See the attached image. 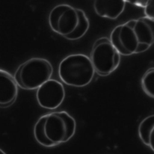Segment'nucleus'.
I'll use <instances>...</instances> for the list:
<instances>
[{"instance_id":"nucleus-13","label":"nucleus","mask_w":154,"mask_h":154,"mask_svg":"<svg viewBox=\"0 0 154 154\" xmlns=\"http://www.w3.org/2000/svg\"><path fill=\"white\" fill-rule=\"evenodd\" d=\"M145 16L154 20V0L148 1L146 7L144 8Z\"/></svg>"},{"instance_id":"nucleus-3","label":"nucleus","mask_w":154,"mask_h":154,"mask_svg":"<svg viewBox=\"0 0 154 154\" xmlns=\"http://www.w3.org/2000/svg\"><path fill=\"white\" fill-rule=\"evenodd\" d=\"M58 72L62 82L75 87L89 84L95 73L90 58L82 54H71L63 58L59 64Z\"/></svg>"},{"instance_id":"nucleus-4","label":"nucleus","mask_w":154,"mask_h":154,"mask_svg":"<svg viewBox=\"0 0 154 154\" xmlns=\"http://www.w3.org/2000/svg\"><path fill=\"white\" fill-rule=\"evenodd\" d=\"M52 73V66L48 60L34 57L20 65L13 76L17 86L31 90L38 89L49 80Z\"/></svg>"},{"instance_id":"nucleus-10","label":"nucleus","mask_w":154,"mask_h":154,"mask_svg":"<svg viewBox=\"0 0 154 154\" xmlns=\"http://www.w3.org/2000/svg\"><path fill=\"white\" fill-rule=\"evenodd\" d=\"M138 132L141 141L154 152V114L147 116L140 122Z\"/></svg>"},{"instance_id":"nucleus-6","label":"nucleus","mask_w":154,"mask_h":154,"mask_svg":"<svg viewBox=\"0 0 154 154\" xmlns=\"http://www.w3.org/2000/svg\"><path fill=\"white\" fill-rule=\"evenodd\" d=\"M45 115V134L55 146L68 141L75 135L76 121L68 112L61 111Z\"/></svg>"},{"instance_id":"nucleus-5","label":"nucleus","mask_w":154,"mask_h":154,"mask_svg":"<svg viewBox=\"0 0 154 154\" xmlns=\"http://www.w3.org/2000/svg\"><path fill=\"white\" fill-rule=\"evenodd\" d=\"M90 59L94 72L101 76L112 73L120 63V54L109 38L101 37L94 43Z\"/></svg>"},{"instance_id":"nucleus-1","label":"nucleus","mask_w":154,"mask_h":154,"mask_svg":"<svg viewBox=\"0 0 154 154\" xmlns=\"http://www.w3.org/2000/svg\"><path fill=\"white\" fill-rule=\"evenodd\" d=\"M109 40L120 55L143 53L154 44V20L146 16L129 20L115 27Z\"/></svg>"},{"instance_id":"nucleus-7","label":"nucleus","mask_w":154,"mask_h":154,"mask_svg":"<svg viewBox=\"0 0 154 154\" xmlns=\"http://www.w3.org/2000/svg\"><path fill=\"white\" fill-rule=\"evenodd\" d=\"M36 98L41 107L48 109H56L65 98L64 86L58 81L50 79L37 89Z\"/></svg>"},{"instance_id":"nucleus-12","label":"nucleus","mask_w":154,"mask_h":154,"mask_svg":"<svg viewBox=\"0 0 154 154\" xmlns=\"http://www.w3.org/2000/svg\"><path fill=\"white\" fill-rule=\"evenodd\" d=\"M142 90L150 97L154 99V67L147 70L141 80Z\"/></svg>"},{"instance_id":"nucleus-2","label":"nucleus","mask_w":154,"mask_h":154,"mask_svg":"<svg viewBox=\"0 0 154 154\" xmlns=\"http://www.w3.org/2000/svg\"><path fill=\"white\" fill-rule=\"evenodd\" d=\"M48 22L52 30L70 40H76L87 32L89 20L85 12L69 4H59L49 13Z\"/></svg>"},{"instance_id":"nucleus-14","label":"nucleus","mask_w":154,"mask_h":154,"mask_svg":"<svg viewBox=\"0 0 154 154\" xmlns=\"http://www.w3.org/2000/svg\"><path fill=\"white\" fill-rule=\"evenodd\" d=\"M126 2L132 4L136 6L143 7L144 8L147 4L148 1H126Z\"/></svg>"},{"instance_id":"nucleus-8","label":"nucleus","mask_w":154,"mask_h":154,"mask_svg":"<svg viewBox=\"0 0 154 154\" xmlns=\"http://www.w3.org/2000/svg\"><path fill=\"white\" fill-rule=\"evenodd\" d=\"M18 94V86L14 76L8 72L0 69V107L10 106Z\"/></svg>"},{"instance_id":"nucleus-9","label":"nucleus","mask_w":154,"mask_h":154,"mask_svg":"<svg viewBox=\"0 0 154 154\" xmlns=\"http://www.w3.org/2000/svg\"><path fill=\"white\" fill-rule=\"evenodd\" d=\"M126 3V1L123 0H96L93 2V8L98 16L116 19L123 12Z\"/></svg>"},{"instance_id":"nucleus-11","label":"nucleus","mask_w":154,"mask_h":154,"mask_svg":"<svg viewBox=\"0 0 154 154\" xmlns=\"http://www.w3.org/2000/svg\"><path fill=\"white\" fill-rule=\"evenodd\" d=\"M46 115H43L39 118L34 128V135L36 141L41 145L45 147L55 146L46 137L45 131V122Z\"/></svg>"},{"instance_id":"nucleus-15","label":"nucleus","mask_w":154,"mask_h":154,"mask_svg":"<svg viewBox=\"0 0 154 154\" xmlns=\"http://www.w3.org/2000/svg\"><path fill=\"white\" fill-rule=\"evenodd\" d=\"M0 154H6L2 150H1V149H0Z\"/></svg>"}]
</instances>
